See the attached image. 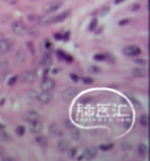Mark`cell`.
Instances as JSON below:
<instances>
[{"instance_id":"cell-1","label":"cell","mask_w":150,"mask_h":161,"mask_svg":"<svg viewBox=\"0 0 150 161\" xmlns=\"http://www.w3.org/2000/svg\"><path fill=\"white\" fill-rule=\"evenodd\" d=\"M62 5H63V1L62 0H51L47 4H45L44 7H42V11H44V13H46V14H49V13L56 12Z\"/></svg>"},{"instance_id":"cell-2","label":"cell","mask_w":150,"mask_h":161,"mask_svg":"<svg viewBox=\"0 0 150 161\" xmlns=\"http://www.w3.org/2000/svg\"><path fill=\"white\" fill-rule=\"evenodd\" d=\"M19 79L22 84H33L38 79V74H36V72L29 70V71L22 72L21 75L19 77Z\"/></svg>"},{"instance_id":"cell-3","label":"cell","mask_w":150,"mask_h":161,"mask_svg":"<svg viewBox=\"0 0 150 161\" xmlns=\"http://www.w3.org/2000/svg\"><path fill=\"white\" fill-rule=\"evenodd\" d=\"M12 31L17 34V36H25L27 33V26L26 24L21 20H18V21H14L12 24Z\"/></svg>"},{"instance_id":"cell-4","label":"cell","mask_w":150,"mask_h":161,"mask_svg":"<svg viewBox=\"0 0 150 161\" xmlns=\"http://www.w3.org/2000/svg\"><path fill=\"white\" fill-rule=\"evenodd\" d=\"M123 53L128 57H136L142 53V50L136 45H129L123 48Z\"/></svg>"},{"instance_id":"cell-5","label":"cell","mask_w":150,"mask_h":161,"mask_svg":"<svg viewBox=\"0 0 150 161\" xmlns=\"http://www.w3.org/2000/svg\"><path fill=\"white\" fill-rule=\"evenodd\" d=\"M12 46H13L12 40H8V39H1V40H0V55H4V54L8 53L9 51L12 50Z\"/></svg>"},{"instance_id":"cell-6","label":"cell","mask_w":150,"mask_h":161,"mask_svg":"<svg viewBox=\"0 0 150 161\" xmlns=\"http://www.w3.org/2000/svg\"><path fill=\"white\" fill-rule=\"evenodd\" d=\"M36 100H39L41 104H49L53 100V93H52V91H42L38 95Z\"/></svg>"},{"instance_id":"cell-7","label":"cell","mask_w":150,"mask_h":161,"mask_svg":"<svg viewBox=\"0 0 150 161\" xmlns=\"http://www.w3.org/2000/svg\"><path fill=\"white\" fill-rule=\"evenodd\" d=\"M40 87H41L42 91H53L55 88V81L52 78L45 77L44 80L41 81V84H40Z\"/></svg>"},{"instance_id":"cell-8","label":"cell","mask_w":150,"mask_h":161,"mask_svg":"<svg viewBox=\"0 0 150 161\" xmlns=\"http://www.w3.org/2000/svg\"><path fill=\"white\" fill-rule=\"evenodd\" d=\"M76 93H78V91L75 90V88H73V87H68V88H66V90L62 91L61 98L63 99V100L71 101V100H73V99L75 98Z\"/></svg>"},{"instance_id":"cell-9","label":"cell","mask_w":150,"mask_h":161,"mask_svg":"<svg viewBox=\"0 0 150 161\" xmlns=\"http://www.w3.org/2000/svg\"><path fill=\"white\" fill-rule=\"evenodd\" d=\"M28 131L33 134H38L42 131V124L36 120V121H32V122H28Z\"/></svg>"},{"instance_id":"cell-10","label":"cell","mask_w":150,"mask_h":161,"mask_svg":"<svg viewBox=\"0 0 150 161\" xmlns=\"http://www.w3.org/2000/svg\"><path fill=\"white\" fill-rule=\"evenodd\" d=\"M39 113L36 112V111H33V109H29V111H26L25 113H24V119L26 120L27 122H32V121H36V120H39Z\"/></svg>"},{"instance_id":"cell-11","label":"cell","mask_w":150,"mask_h":161,"mask_svg":"<svg viewBox=\"0 0 150 161\" xmlns=\"http://www.w3.org/2000/svg\"><path fill=\"white\" fill-rule=\"evenodd\" d=\"M97 155V148L96 147H88L85 152H83V156L86 160H92L94 158H96Z\"/></svg>"},{"instance_id":"cell-12","label":"cell","mask_w":150,"mask_h":161,"mask_svg":"<svg viewBox=\"0 0 150 161\" xmlns=\"http://www.w3.org/2000/svg\"><path fill=\"white\" fill-rule=\"evenodd\" d=\"M25 59H26V54L24 52V50H18L15 54H14V60H15V63L17 65H20V63H22L25 61Z\"/></svg>"},{"instance_id":"cell-13","label":"cell","mask_w":150,"mask_h":161,"mask_svg":"<svg viewBox=\"0 0 150 161\" xmlns=\"http://www.w3.org/2000/svg\"><path fill=\"white\" fill-rule=\"evenodd\" d=\"M71 15V11L68 9V11H65V12H62V13H59L56 17H53V22H62L63 20H66V19L68 18Z\"/></svg>"},{"instance_id":"cell-14","label":"cell","mask_w":150,"mask_h":161,"mask_svg":"<svg viewBox=\"0 0 150 161\" xmlns=\"http://www.w3.org/2000/svg\"><path fill=\"white\" fill-rule=\"evenodd\" d=\"M49 134L53 135V136H61L62 131L60 129L58 124H52L49 126Z\"/></svg>"},{"instance_id":"cell-15","label":"cell","mask_w":150,"mask_h":161,"mask_svg":"<svg viewBox=\"0 0 150 161\" xmlns=\"http://www.w3.org/2000/svg\"><path fill=\"white\" fill-rule=\"evenodd\" d=\"M132 77H135V78H145L147 77V71L144 70V68H134L132 72Z\"/></svg>"},{"instance_id":"cell-16","label":"cell","mask_w":150,"mask_h":161,"mask_svg":"<svg viewBox=\"0 0 150 161\" xmlns=\"http://www.w3.org/2000/svg\"><path fill=\"white\" fill-rule=\"evenodd\" d=\"M39 24L42 25V26L49 25V24H53V17H51V15H45V17L39 19Z\"/></svg>"},{"instance_id":"cell-17","label":"cell","mask_w":150,"mask_h":161,"mask_svg":"<svg viewBox=\"0 0 150 161\" xmlns=\"http://www.w3.org/2000/svg\"><path fill=\"white\" fill-rule=\"evenodd\" d=\"M35 141H36V143H38L39 146H41V147H47V145H48V140H47V138L44 136V135H38Z\"/></svg>"},{"instance_id":"cell-18","label":"cell","mask_w":150,"mask_h":161,"mask_svg":"<svg viewBox=\"0 0 150 161\" xmlns=\"http://www.w3.org/2000/svg\"><path fill=\"white\" fill-rule=\"evenodd\" d=\"M58 148L61 151V152H65L69 148V142L67 140H60L59 143H58Z\"/></svg>"},{"instance_id":"cell-19","label":"cell","mask_w":150,"mask_h":161,"mask_svg":"<svg viewBox=\"0 0 150 161\" xmlns=\"http://www.w3.org/2000/svg\"><path fill=\"white\" fill-rule=\"evenodd\" d=\"M0 141L1 142H7V141H11V136H9L8 133H6L4 131V128L0 129Z\"/></svg>"},{"instance_id":"cell-20","label":"cell","mask_w":150,"mask_h":161,"mask_svg":"<svg viewBox=\"0 0 150 161\" xmlns=\"http://www.w3.org/2000/svg\"><path fill=\"white\" fill-rule=\"evenodd\" d=\"M36 99H38V94H36L35 91H29L28 93H27V101L28 102H34Z\"/></svg>"},{"instance_id":"cell-21","label":"cell","mask_w":150,"mask_h":161,"mask_svg":"<svg viewBox=\"0 0 150 161\" xmlns=\"http://www.w3.org/2000/svg\"><path fill=\"white\" fill-rule=\"evenodd\" d=\"M137 151H138V154H140L141 156H144V155L147 154V152H148V148H147V146H145L144 143H141V145H138Z\"/></svg>"},{"instance_id":"cell-22","label":"cell","mask_w":150,"mask_h":161,"mask_svg":"<svg viewBox=\"0 0 150 161\" xmlns=\"http://www.w3.org/2000/svg\"><path fill=\"white\" fill-rule=\"evenodd\" d=\"M140 124H141V126H143V127H147V126H148V124H149V119H148V115H147V114L141 115V118H140Z\"/></svg>"},{"instance_id":"cell-23","label":"cell","mask_w":150,"mask_h":161,"mask_svg":"<svg viewBox=\"0 0 150 161\" xmlns=\"http://www.w3.org/2000/svg\"><path fill=\"white\" fill-rule=\"evenodd\" d=\"M72 139L73 140H79L80 139V131L78 129V128H72Z\"/></svg>"},{"instance_id":"cell-24","label":"cell","mask_w":150,"mask_h":161,"mask_svg":"<svg viewBox=\"0 0 150 161\" xmlns=\"http://www.w3.org/2000/svg\"><path fill=\"white\" fill-rule=\"evenodd\" d=\"M27 33L32 36H39V29L35 27H31V28H27Z\"/></svg>"},{"instance_id":"cell-25","label":"cell","mask_w":150,"mask_h":161,"mask_svg":"<svg viewBox=\"0 0 150 161\" xmlns=\"http://www.w3.org/2000/svg\"><path fill=\"white\" fill-rule=\"evenodd\" d=\"M114 148V143H105V145H100V149L101 151H110Z\"/></svg>"},{"instance_id":"cell-26","label":"cell","mask_w":150,"mask_h":161,"mask_svg":"<svg viewBox=\"0 0 150 161\" xmlns=\"http://www.w3.org/2000/svg\"><path fill=\"white\" fill-rule=\"evenodd\" d=\"M25 132H26V128H25V126L19 125L18 127L15 128V133H17L19 136H22V135L25 134Z\"/></svg>"},{"instance_id":"cell-27","label":"cell","mask_w":150,"mask_h":161,"mask_svg":"<svg viewBox=\"0 0 150 161\" xmlns=\"http://www.w3.org/2000/svg\"><path fill=\"white\" fill-rule=\"evenodd\" d=\"M7 66H8V60H7L6 58H4V57L0 55V70L6 68Z\"/></svg>"},{"instance_id":"cell-28","label":"cell","mask_w":150,"mask_h":161,"mask_svg":"<svg viewBox=\"0 0 150 161\" xmlns=\"http://www.w3.org/2000/svg\"><path fill=\"white\" fill-rule=\"evenodd\" d=\"M76 153H78V148H76V147H72V148H68V156H69L71 159H74V158H75Z\"/></svg>"},{"instance_id":"cell-29","label":"cell","mask_w":150,"mask_h":161,"mask_svg":"<svg viewBox=\"0 0 150 161\" xmlns=\"http://www.w3.org/2000/svg\"><path fill=\"white\" fill-rule=\"evenodd\" d=\"M94 60H96V61H103V60H106V54H95L94 55Z\"/></svg>"},{"instance_id":"cell-30","label":"cell","mask_w":150,"mask_h":161,"mask_svg":"<svg viewBox=\"0 0 150 161\" xmlns=\"http://www.w3.org/2000/svg\"><path fill=\"white\" fill-rule=\"evenodd\" d=\"M121 148L123 149V151H130L132 148V145L129 142H122V145H121Z\"/></svg>"},{"instance_id":"cell-31","label":"cell","mask_w":150,"mask_h":161,"mask_svg":"<svg viewBox=\"0 0 150 161\" xmlns=\"http://www.w3.org/2000/svg\"><path fill=\"white\" fill-rule=\"evenodd\" d=\"M19 79V75H13V77H11L8 80V85L9 86H12V85H14Z\"/></svg>"},{"instance_id":"cell-32","label":"cell","mask_w":150,"mask_h":161,"mask_svg":"<svg viewBox=\"0 0 150 161\" xmlns=\"http://www.w3.org/2000/svg\"><path fill=\"white\" fill-rule=\"evenodd\" d=\"M62 60H65V61H67V63H72V61H73V58H72L69 54L63 53L62 54Z\"/></svg>"},{"instance_id":"cell-33","label":"cell","mask_w":150,"mask_h":161,"mask_svg":"<svg viewBox=\"0 0 150 161\" xmlns=\"http://www.w3.org/2000/svg\"><path fill=\"white\" fill-rule=\"evenodd\" d=\"M96 26H97V19H96V18H94L93 20H92V21H90V25H89V29H90V31H93V29H94V28H95Z\"/></svg>"},{"instance_id":"cell-34","label":"cell","mask_w":150,"mask_h":161,"mask_svg":"<svg viewBox=\"0 0 150 161\" xmlns=\"http://www.w3.org/2000/svg\"><path fill=\"white\" fill-rule=\"evenodd\" d=\"M130 100H132V102L134 104V105H135V107H136V108H142V105H141V104H140V102H138V101H137V100H136L135 98L130 97Z\"/></svg>"},{"instance_id":"cell-35","label":"cell","mask_w":150,"mask_h":161,"mask_svg":"<svg viewBox=\"0 0 150 161\" xmlns=\"http://www.w3.org/2000/svg\"><path fill=\"white\" fill-rule=\"evenodd\" d=\"M132 20L130 19H121L120 21H118V25L120 26H122V25H127V24H129Z\"/></svg>"},{"instance_id":"cell-36","label":"cell","mask_w":150,"mask_h":161,"mask_svg":"<svg viewBox=\"0 0 150 161\" xmlns=\"http://www.w3.org/2000/svg\"><path fill=\"white\" fill-rule=\"evenodd\" d=\"M109 7H108V6H105V7H102V9H101V13H100V14H101V15H106V14H108V12H109Z\"/></svg>"},{"instance_id":"cell-37","label":"cell","mask_w":150,"mask_h":161,"mask_svg":"<svg viewBox=\"0 0 150 161\" xmlns=\"http://www.w3.org/2000/svg\"><path fill=\"white\" fill-rule=\"evenodd\" d=\"M89 72H92V73H98V72H100V68L96 67V66H90V67H89Z\"/></svg>"},{"instance_id":"cell-38","label":"cell","mask_w":150,"mask_h":161,"mask_svg":"<svg viewBox=\"0 0 150 161\" xmlns=\"http://www.w3.org/2000/svg\"><path fill=\"white\" fill-rule=\"evenodd\" d=\"M106 60H109L110 63H114L115 61V57L114 55H112V54H106Z\"/></svg>"},{"instance_id":"cell-39","label":"cell","mask_w":150,"mask_h":161,"mask_svg":"<svg viewBox=\"0 0 150 161\" xmlns=\"http://www.w3.org/2000/svg\"><path fill=\"white\" fill-rule=\"evenodd\" d=\"M27 47H29V51L32 54H35V50H34V46L32 43H27Z\"/></svg>"},{"instance_id":"cell-40","label":"cell","mask_w":150,"mask_h":161,"mask_svg":"<svg viewBox=\"0 0 150 161\" xmlns=\"http://www.w3.org/2000/svg\"><path fill=\"white\" fill-rule=\"evenodd\" d=\"M69 77H71L72 80L75 81V82H76V81H79V77H78V74H75V73H71V75H69Z\"/></svg>"},{"instance_id":"cell-41","label":"cell","mask_w":150,"mask_h":161,"mask_svg":"<svg viewBox=\"0 0 150 161\" xmlns=\"http://www.w3.org/2000/svg\"><path fill=\"white\" fill-rule=\"evenodd\" d=\"M82 80H83L85 84H88V85H90V84H93V82H94V79H92V78H83Z\"/></svg>"},{"instance_id":"cell-42","label":"cell","mask_w":150,"mask_h":161,"mask_svg":"<svg viewBox=\"0 0 150 161\" xmlns=\"http://www.w3.org/2000/svg\"><path fill=\"white\" fill-rule=\"evenodd\" d=\"M135 63H138V65H145L147 61H145L144 59H136V60H135Z\"/></svg>"},{"instance_id":"cell-43","label":"cell","mask_w":150,"mask_h":161,"mask_svg":"<svg viewBox=\"0 0 150 161\" xmlns=\"http://www.w3.org/2000/svg\"><path fill=\"white\" fill-rule=\"evenodd\" d=\"M62 39H63V40H68V39H69V32L65 33V34L62 36Z\"/></svg>"},{"instance_id":"cell-44","label":"cell","mask_w":150,"mask_h":161,"mask_svg":"<svg viewBox=\"0 0 150 161\" xmlns=\"http://www.w3.org/2000/svg\"><path fill=\"white\" fill-rule=\"evenodd\" d=\"M54 38H55L56 40H61V39H62V34H60V33H56V34H54Z\"/></svg>"},{"instance_id":"cell-45","label":"cell","mask_w":150,"mask_h":161,"mask_svg":"<svg viewBox=\"0 0 150 161\" xmlns=\"http://www.w3.org/2000/svg\"><path fill=\"white\" fill-rule=\"evenodd\" d=\"M140 9V5H134L132 7V9Z\"/></svg>"},{"instance_id":"cell-46","label":"cell","mask_w":150,"mask_h":161,"mask_svg":"<svg viewBox=\"0 0 150 161\" xmlns=\"http://www.w3.org/2000/svg\"><path fill=\"white\" fill-rule=\"evenodd\" d=\"M122 1H124V0H115V4H116V5H118V4H121Z\"/></svg>"},{"instance_id":"cell-47","label":"cell","mask_w":150,"mask_h":161,"mask_svg":"<svg viewBox=\"0 0 150 161\" xmlns=\"http://www.w3.org/2000/svg\"><path fill=\"white\" fill-rule=\"evenodd\" d=\"M78 159H79V160H83V159H85V156H83V154H82V155H81V156H79V158H78Z\"/></svg>"},{"instance_id":"cell-48","label":"cell","mask_w":150,"mask_h":161,"mask_svg":"<svg viewBox=\"0 0 150 161\" xmlns=\"http://www.w3.org/2000/svg\"><path fill=\"white\" fill-rule=\"evenodd\" d=\"M1 128H4V125H2V124H0V129H1Z\"/></svg>"},{"instance_id":"cell-49","label":"cell","mask_w":150,"mask_h":161,"mask_svg":"<svg viewBox=\"0 0 150 161\" xmlns=\"http://www.w3.org/2000/svg\"><path fill=\"white\" fill-rule=\"evenodd\" d=\"M6 1H12V0H6Z\"/></svg>"},{"instance_id":"cell-50","label":"cell","mask_w":150,"mask_h":161,"mask_svg":"<svg viewBox=\"0 0 150 161\" xmlns=\"http://www.w3.org/2000/svg\"><path fill=\"white\" fill-rule=\"evenodd\" d=\"M32 1H36V0H32Z\"/></svg>"}]
</instances>
